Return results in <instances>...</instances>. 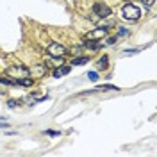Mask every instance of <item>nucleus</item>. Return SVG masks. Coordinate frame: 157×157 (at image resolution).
Wrapping results in <instances>:
<instances>
[{"instance_id": "obj_1", "label": "nucleus", "mask_w": 157, "mask_h": 157, "mask_svg": "<svg viewBox=\"0 0 157 157\" xmlns=\"http://www.w3.org/2000/svg\"><path fill=\"white\" fill-rule=\"evenodd\" d=\"M121 16L125 20H128V21H137V20L141 18V9L137 7V6H134V4H125L123 7H121Z\"/></svg>"}, {"instance_id": "obj_2", "label": "nucleus", "mask_w": 157, "mask_h": 157, "mask_svg": "<svg viewBox=\"0 0 157 157\" xmlns=\"http://www.w3.org/2000/svg\"><path fill=\"white\" fill-rule=\"evenodd\" d=\"M47 54H48L50 57L59 59V57H64L68 54V50H66L64 45H61V43H50L48 47H47Z\"/></svg>"}, {"instance_id": "obj_3", "label": "nucleus", "mask_w": 157, "mask_h": 157, "mask_svg": "<svg viewBox=\"0 0 157 157\" xmlns=\"http://www.w3.org/2000/svg\"><path fill=\"white\" fill-rule=\"evenodd\" d=\"M6 73H7L9 77H13V78H21V77L30 75V70L25 68V66H11V68H7Z\"/></svg>"}, {"instance_id": "obj_4", "label": "nucleus", "mask_w": 157, "mask_h": 157, "mask_svg": "<svg viewBox=\"0 0 157 157\" xmlns=\"http://www.w3.org/2000/svg\"><path fill=\"white\" fill-rule=\"evenodd\" d=\"M93 13H95V16H98V18H109L111 16V7L105 6V4H102V2H97L93 6Z\"/></svg>"}, {"instance_id": "obj_5", "label": "nucleus", "mask_w": 157, "mask_h": 157, "mask_svg": "<svg viewBox=\"0 0 157 157\" xmlns=\"http://www.w3.org/2000/svg\"><path fill=\"white\" fill-rule=\"evenodd\" d=\"M105 34H107V29H105V27H98V29H95L93 32H89L88 36H86V39H93V41H97V39H102Z\"/></svg>"}, {"instance_id": "obj_6", "label": "nucleus", "mask_w": 157, "mask_h": 157, "mask_svg": "<svg viewBox=\"0 0 157 157\" xmlns=\"http://www.w3.org/2000/svg\"><path fill=\"white\" fill-rule=\"evenodd\" d=\"M66 73H70V66H61V68H56L54 70V77H64Z\"/></svg>"}, {"instance_id": "obj_7", "label": "nucleus", "mask_w": 157, "mask_h": 157, "mask_svg": "<svg viewBox=\"0 0 157 157\" xmlns=\"http://www.w3.org/2000/svg\"><path fill=\"white\" fill-rule=\"evenodd\" d=\"M16 82H18L20 86H25V88H30L32 84H34V80L27 75V77H21V78H16Z\"/></svg>"}, {"instance_id": "obj_8", "label": "nucleus", "mask_w": 157, "mask_h": 157, "mask_svg": "<svg viewBox=\"0 0 157 157\" xmlns=\"http://www.w3.org/2000/svg\"><path fill=\"white\" fill-rule=\"evenodd\" d=\"M89 61V57H86V56H80V57H75L73 61H71V64L73 66H80V64H86Z\"/></svg>"}, {"instance_id": "obj_9", "label": "nucleus", "mask_w": 157, "mask_h": 157, "mask_svg": "<svg viewBox=\"0 0 157 157\" xmlns=\"http://www.w3.org/2000/svg\"><path fill=\"white\" fill-rule=\"evenodd\" d=\"M107 59H109L107 56H102V59L97 63V66H98V68H102V70H105V68H107V63H109Z\"/></svg>"}, {"instance_id": "obj_10", "label": "nucleus", "mask_w": 157, "mask_h": 157, "mask_svg": "<svg viewBox=\"0 0 157 157\" xmlns=\"http://www.w3.org/2000/svg\"><path fill=\"white\" fill-rule=\"evenodd\" d=\"M88 78L89 80H93V82H97L98 80V73L97 71H88Z\"/></svg>"}, {"instance_id": "obj_11", "label": "nucleus", "mask_w": 157, "mask_h": 157, "mask_svg": "<svg viewBox=\"0 0 157 157\" xmlns=\"http://www.w3.org/2000/svg\"><path fill=\"white\" fill-rule=\"evenodd\" d=\"M45 70H47V66H43V64H41V66H36V68H34V73H36V75H43V71H45Z\"/></svg>"}, {"instance_id": "obj_12", "label": "nucleus", "mask_w": 157, "mask_h": 157, "mask_svg": "<svg viewBox=\"0 0 157 157\" xmlns=\"http://www.w3.org/2000/svg\"><path fill=\"white\" fill-rule=\"evenodd\" d=\"M45 134H47V136H52V137H56V136H59L61 132H57V130H45Z\"/></svg>"}, {"instance_id": "obj_13", "label": "nucleus", "mask_w": 157, "mask_h": 157, "mask_svg": "<svg viewBox=\"0 0 157 157\" xmlns=\"http://www.w3.org/2000/svg\"><path fill=\"white\" fill-rule=\"evenodd\" d=\"M141 2H143V4H145V6H147V7H152V6H154V4H155L157 0H141Z\"/></svg>"}, {"instance_id": "obj_14", "label": "nucleus", "mask_w": 157, "mask_h": 157, "mask_svg": "<svg viewBox=\"0 0 157 157\" xmlns=\"http://www.w3.org/2000/svg\"><path fill=\"white\" fill-rule=\"evenodd\" d=\"M120 36H128V30L121 27V29H120V32H118V38H120Z\"/></svg>"}, {"instance_id": "obj_15", "label": "nucleus", "mask_w": 157, "mask_h": 157, "mask_svg": "<svg viewBox=\"0 0 157 157\" xmlns=\"http://www.w3.org/2000/svg\"><path fill=\"white\" fill-rule=\"evenodd\" d=\"M116 39H118V36H113V38H109L107 41H105V45H113V43H116Z\"/></svg>"}, {"instance_id": "obj_16", "label": "nucleus", "mask_w": 157, "mask_h": 157, "mask_svg": "<svg viewBox=\"0 0 157 157\" xmlns=\"http://www.w3.org/2000/svg\"><path fill=\"white\" fill-rule=\"evenodd\" d=\"M137 54V50H123V56H134Z\"/></svg>"}, {"instance_id": "obj_17", "label": "nucleus", "mask_w": 157, "mask_h": 157, "mask_svg": "<svg viewBox=\"0 0 157 157\" xmlns=\"http://www.w3.org/2000/svg\"><path fill=\"white\" fill-rule=\"evenodd\" d=\"M7 105L13 109V107H16V105H18V102H16V100H9V104H7Z\"/></svg>"}, {"instance_id": "obj_18", "label": "nucleus", "mask_w": 157, "mask_h": 157, "mask_svg": "<svg viewBox=\"0 0 157 157\" xmlns=\"http://www.w3.org/2000/svg\"><path fill=\"white\" fill-rule=\"evenodd\" d=\"M0 127H7V123H6V121H4V123L0 121Z\"/></svg>"}, {"instance_id": "obj_19", "label": "nucleus", "mask_w": 157, "mask_h": 157, "mask_svg": "<svg viewBox=\"0 0 157 157\" xmlns=\"http://www.w3.org/2000/svg\"><path fill=\"white\" fill-rule=\"evenodd\" d=\"M127 2H130V0H127Z\"/></svg>"}]
</instances>
